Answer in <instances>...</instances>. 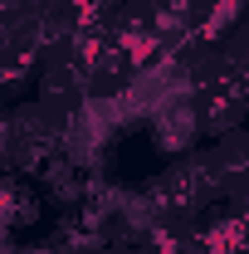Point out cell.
<instances>
[{
  "label": "cell",
  "mask_w": 249,
  "mask_h": 254,
  "mask_svg": "<svg viewBox=\"0 0 249 254\" xmlns=\"http://www.w3.org/2000/svg\"><path fill=\"white\" fill-rule=\"evenodd\" d=\"M0 215H5V235L15 240L20 230H30V225H39V200H44V190H39V181H30V176H20V171H5V186H0Z\"/></svg>",
  "instance_id": "obj_1"
}]
</instances>
